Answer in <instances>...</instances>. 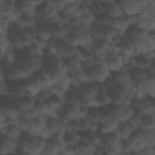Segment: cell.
Returning a JSON list of instances; mask_svg holds the SVG:
<instances>
[{
    "label": "cell",
    "instance_id": "1",
    "mask_svg": "<svg viewBox=\"0 0 155 155\" xmlns=\"http://www.w3.org/2000/svg\"><path fill=\"white\" fill-rule=\"evenodd\" d=\"M35 31L33 28H22L16 22H11L7 27L5 38L10 48L18 51L29 47L34 41Z\"/></svg>",
    "mask_w": 155,
    "mask_h": 155
},
{
    "label": "cell",
    "instance_id": "2",
    "mask_svg": "<svg viewBox=\"0 0 155 155\" xmlns=\"http://www.w3.org/2000/svg\"><path fill=\"white\" fill-rule=\"evenodd\" d=\"M81 73L85 79V82L91 84H104L111 74L103 61L94 58L82 62Z\"/></svg>",
    "mask_w": 155,
    "mask_h": 155
},
{
    "label": "cell",
    "instance_id": "3",
    "mask_svg": "<svg viewBox=\"0 0 155 155\" xmlns=\"http://www.w3.org/2000/svg\"><path fill=\"white\" fill-rule=\"evenodd\" d=\"M44 144L45 139L41 136L22 132V134L17 139V151L27 155H40Z\"/></svg>",
    "mask_w": 155,
    "mask_h": 155
},
{
    "label": "cell",
    "instance_id": "4",
    "mask_svg": "<svg viewBox=\"0 0 155 155\" xmlns=\"http://www.w3.org/2000/svg\"><path fill=\"white\" fill-rule=\"evenodd\" d=\"M133 25L148 33L155 30V1L144 0V8L133 18Z\"/></svg>",
    "mask_w": 155,
    "mask_h": 155
},
{
    "label": "cell",
    "instance_id": "5",
    "mask_svg": "<svg viewBox=\"0 0 155 155\" xmlns=\"http://www.w3.org/2000/svg\"><path fill=\"white\" fill-rule=\"evenodd\" d=\"M65 40L75 47L90 46V44L92 41V38L90 35V27L78 23L76 25L71 27L70 31L65 36Z\"/></svg>",
    "mask_w": 155,
    "mask_h": 155
},
{
    "label": "cell",
    "instance_id": "6",
    "mask_svg": "<svg viewBox=\"0 0 155 155\" xmlns=\"http://www.w3.org/2000/svg\"><path fill=\"white\" fill-rule=\"evenodd\" d=\"M103 85L107 88V92H108V96L110 99V105H121V104L128 103V96H127L126 87L114 84V82H110L108 80Z\"/></svg>",
    "mask_w": 155,
    "mask_h": 155
},
{
    "label": "cell",
    "instance_id": "7",
    "mask_svg": "<svg viewBox=\"0 0 155 155\" xmlns=\"http://www.w3.org/2000/svg\"><path fill=\"white\" fill-rule=\"evenodd\" d=\"M125 36L127 40L131 42V45L134 48L136 54L137 53H144V47H145V40L148 36V31L139 29L134 25H131L130 29L126 31Z\"/></svg>",
    "mask_w": 155,
    "mask_h": 155
},
{
    "label": "cell",
    "instance_id": "8",
    "mask_svg": "<svg viewBox=\"0 0 155 155\" xmlns=\"http://www.w3.org/2000/svg\"><path fill=\"white\" fill-rule=\"evenodd\" d=\"M101 147L104 155H114L122 151V139L115 133L101 134Z\"/></svg>",
    "mask_w": 155,
    "mask_h": 155
},
{
    "label": "cell",
    "instance_id": "9",
    "mask_svg": "<svg viewBox=\"0 0 155 155\" xmlns=\"http://www.w3.org/2000/svg\"><path fill=\"white\" fill-rule=\"evenodd\" d=\"M145 140H144V134L142 130L133 131L131 136L122 140V153L127 154L131 151H140L145 149Z\"/></svg>",
    "mask_w": 155,
    "mask_h": 155
},
{
    "label": "cell",
    "instance_id": "10",
    "mask_svg": "<svg viewBox=\"0 0 155 155\" xmlns=\"http://www.w3.org/2000/svg\"><path fill=\"white\" fill-rule=\"evenodd\" d=\"M133 110L142 116H155V102L154 98L150 97H143L139 99L130 101L128 102Z\"/></svg>",
    "mask_w": 155,
    "mask_h": 155
},
{
    "label": "cell",
    "instance_id": "11",
    "mask_svg": "<svg viewBox=\"0 0 155 155\" xmlns=\"http://www.w3.org/2000/svg\"><path fill=\"white\" fill-rule=\"evenodd\" d=\"M41 69L47 71L53 79L63 73V65H62V59L57 57L56 54L52 56H42V62H41Z\"/></svg>",
    "mask_w": 155,
    "mask_h": 155
},
{
    "label": "cell",
    "instance_id": "12",
    "mask_svg": "<svg viewBox=\"0 0 155 155\" xmlns=\"http://www.w3.org/2000/svg\"><path fill=\"white\" fill-rule=\"evenodd\" d=\"M88 48H90L91 56L94 59L103 61L105 56L114 48V46L110 44V41H107V40H92Z\"/></svg>",
    "mask_w": 155,
    "mask_h": 155
},
{
    "label": "cell",
    "instance_id": "13",
    "mask_svg": "<svg viewBox=\"0 0 155 155\" xmlns=\"http://www.w3.org/2000/svg\"><path fill=\"white\" fill-rule=\"evenodd\" d=\"M58 15L57 8L53 5V1H39L35 7V17L45 21H54Z\"/></svg>",
    "mask_w": 155,
    "mask_h": 155
},
{
    "label": "cell",
    "instance_id": "14",
    "mask_svg": "<svg viewBox=\"0 0 155 155\" xmlns=\"http://www.w3.org/2000/svg\"><path fill=\"white\" fill-rule=\"evenodd\" d=\"M103 62H104V64L107 65V68L109 69L110 73H115V71L122 69L126 65L125 58L120 54V52L115 47L105 56V58L103 59Z\"/></svg>",
    "mask_w": 155,
    "mask_h": 155
},
{
    "label": "cell",
    "instance_id": "15",
    "mask_svg": "<svg viewBox=\"0 0 155 155\" xmlns=\"http://www.w3.org/2000/svg\"><path fill=\"white\" fill-rule=\"evenodd\" d=\"M125 67H130V68H138L142 70H149L150 68L155 67L154 64V53L151 54H145V53H137L134 54L127 65Z\"/></svg>",
    "mask_w": 155,
    "mask_h": 155
},
{
    "label": "cell",
    "instance_id": "16",
    "mask_svg": "<svg viewBox=\"0 0 155 155\" xmlns=\"http://www.w3.org/2000/svg\"><path fill=\"white\" fill-rule=\"evenodd\" d=\"M119 5L122 15L134 18L144 8V0H122L119 1Z\"/></svg>",
    "mask_w": 155,
    "mask_h": 155
},
{
    "label": "cell",
    "instance_id": "17",
    "mask_svg": "<svg viewBox=\"0 0 155 155\" xmlns=\"http://www.w3.org/2000/svg\"><path fill=\"white\" fill-rule=\"evenodd\" d=\"M115 30L111 28V25H101L98 23H93L90 27V35L92 40H107L110 41L111 38L115 35Z\"/></svg>",
    "mask_w": 155,
    "mask_h": 155
},
{
    "label": "cell",
    "instance_id": "18",
    "mask_svg": "<svg viewBox=\"0 0 155 155\" xmlns=\"http://www.w3.org/2000/svg\"><path fill=\"white\" fill-rule=\"evenodd\" d=\"M56 116L61 120V122L64 126L68 121L80 117V115H79V105H75V104L64 102L63 105L61 107V109L57 111V115Z\"/></svg>",
    "mask_w": 155,
    "mask_h": 155
},
{
    "label": "cell",
    "instance_id": "19",
    "mask_svg": "<svg viewBox=\"0 0 155 155\" xmlns=\"http://www.w3.org/2000/svg\"><path fill=\"white\" fill-rule=\"evenodd\" d=\"M54 40V39H53ZM78 53V47L69 44L65 39L54 40V54L59 57L62 61L65 58H69Z\"/></svg>",
    "mask_w": 155,
    "mask_h": 155
},
{
    "label": "cell",
    "instance_id": "20",
    "mask_svg": "<svg viewBox=\"0 0 155 155\" xmlns=\"http://www.w3.org/2000/svg\"><path fill=\"white\" fill-rule=\"evenodd\" d=\"M0 132L4 133L5 136L10 137V138L18 139L23 131H22V128L19 127V125H18L16 117L7 116V119H6V124H5V126L2 127V130H1Z\"/></svg>",
    "mask_w": 155,
    "mask_h": 155
},
{
    "label": "cell",
    "instance_id": "21",
    "mask_svg": "<svg viewBox=\"0 0 155 155\" xmlns=\"http://www.w3.org/2000/svg\"><path fill=\"white\" fill-rule=\"evenodd\" d=\"M131 25H133V18L127 17L125 15H121L114 18L111 22V28L115 30L116 34H120V35H125Z\"/></svg>",
    "mask_w": 155,
    "mask_h": 155
},
{
    "label": "cell",
    "instance_id": "22",
    "mask_svg": "<svg viewBox=\"0 0 155 155\" xmlns=\"http://www.w3.org/2000/svg\"><path fill=\"white\" fill-rule=\"evenodd\" d=\"M108 81L110 82H114V84H117V85H121L124 87H126L127 90L131 87V80H130V73H128V69L126 67H124L122 69L115 71V73H111Z\"/></svg>",
    "mask_w": 155,
    "mask_h": 155
},
{
    "label": "cell",
    "instance_id": "23",
    "mask_svg": "<svg viewBox=\"0 0 155 155\" xmlns=\"http://www.w3.org/2000/svg\"><path fill=\"white\" fill-rule=\"evenodd\" d=\"M62 127H64V126H63V124L61 122V120L56 115H47L45 117V128L42 131L41 137L44 139H47L51 133H53L54 131H57V130H59Z\"/></svg>",
    "mask_w": 155,
    "mask_h": 155
},
{
    "label": "cell",
    "instance_id": "24",
    "mask_svg": "<svg viewBox=\"0 0 155 155\" xmlns=\"http://www.w3.org/2000/svg\"><path fill=\"white\" fill-rule=\"evenodd\" d=\"M6 90L7 94L12 97H22L28 92L24 80H16V81H6Z\"/></svg>",
    "mask_w": 155,
    "mask_h": 155
},
{
    "label": "cell",
    "instance_id": "25",
    "mask_svg": "<svg viewBox=\"0 0 155 155\" xmlns=\"http://www.w3.org/2000/svg\"><path fill=\"white\" fill-rule=\"evenodd\" d=\"M119 121L116 119H114L110 115H104L102 121L98 124L97 126V132L99 134H107V133H114L116 130Z\"/></svg>",
    "mask_w": 155,
    "mask_h": 155
},
{
    "label": "cell",
    "instance_id": "26",
    "mask_svg": "<svg viewBox=\"0 0 155 155\" xmlns=\"http://www.w3.org/2000/svg\"><path fill=\"white\" fill-rule=\"evenodd\" d=\"M1 64H2V71H4V79H5V81L23 80L22 73L15 65V63H5V62H2Z\"/></svg>",
    "mask_w": 155,
    "mask_h": 155
},
{
    "label": "cell",
    "instance_id": "27",
    "mask_svg": "<svg viewBox=\"0 0 155 155\" xmlns=\"http://www.w3.org/2000/svg\"><path fill=\"white\" fill-rule=\"evenodd\" d=\"M17 150V139L10 138L0 132V155H10Z\"/></svg>",
    "mask_w": 155,
    "mask_h": 155
},
{
    "label": "cell",
    "instance_id": "28",
    "mask_svg": "<svg viewBox=\"0 0 155 155\" xmlns=\"http://www.w3.org/2000/svg\"><path fill=\"white\" fill-rule=\"evenodd\" d=\"M62 65H63V70L65 73H71V71H79L81 70L82 67V59L81 57L76 53L69 58H65L62 61Z\"/></svg>",
    "mask_w": 155,
    "mask_h": 155
},
{
    "label": "cell",
    "instance_id": "29",
    "mask_svg": "<svg viewBox=\"0 0 155 155\" xmlns=\"http://www.w3.org/2000/svg\"><path fill=\"white\" fill-rule=\"evenodd\" d=\"M110 105V99H109V96H108V92H107V88L105 86L102 84L94 96V102H93V107L96 108H99V109H104Z\"/></svg>",
    "mask_w": 155,
    "mask_h": 155
},
{
    "label": "cell",
    "instance_id": "30",
    "mask_svg": "<svg viewBox=\"0 0 155 155\" xmlns=\"http://www.w3.org/2000/svg\"><path fill=\"white\" fill-rule=\"evenodd\" d=\"M126 68L128 69L130 80H131V84L132 85L140 86L150 76L148 74V70H142V69H138V68H130V67H126Z\"/></svg>",
    "mask_w": 155,
    "mask_h": 155
},
{
    "label": "cell",
    "instance_id": "31",
    "mask_svg": "<svg viewBox=\"0 0 155 155\" xmlns=\"http://www.w3.org/2000/svg\"><path fill=\"white\" fill-rule=\"evenodd\" d=\"M64 148L65 147L63 145L62 142H56L52 139H45V144H44V148H42L40 155H58V153Z\"/></svg>",
    "mask_w": 155,
    "mask_h": 155
},
{
    "label": "cell",
    "instance_id": "32",
    "mask_svg": "<svg viewBox=\"0 0 155 155\" xmlns=\"http://www.w3.org/2000/svg\"><path fill=\"white\" fill-rule=\"evenodd\" d=\"M80 139H81V137H80V133L79 132L65 130L64 131V134H63V138H62V143H63V145L65 148L73 149L80 142Z\"/></svg>",
    "mask_w": 155,
    "mask_h": 155
},
{
    "label": "cell",
    "instance_id": "33",
    "mask_svg": "<svg viewBox=\"0 0 155 155\" xmlns=\"http://www.w3.org/2000/svg\"><path fill=\"white\" fill-rule=\"evenodd\" d=\"M63 103H64L63 97L51 94L48 97V99L46 101V104H47V108H48V115H57V111L61 109Z\"/></svg>",
    "mask_w": 155,
    "mask_h": 155
},
{
    "label": "cell",
    "instance_id": "34",
    "mask_svg": "<svg viewBox=\"0 0 155 155\" xmlns=\"http://www.w3.org/2000/svg\"><path fill=\"white\" fill-rule=\"evenodd\" d=\"M39 1H33V0H21L16 1V7H17V15L19 12L24 13H30L35 16V7Z\"/></svg>",
    "mask_w": 155,
    "mask_h": 155
},
{
    "label": "cell",
    "instance_id": "35",
    "mask_svg": "<svg viewBox=\"0 0 155 155\" xmlns=\"http://www.w3.org/2000/svg\"><path fill=\"white\" fill-rule=\"evenodd\" d=\"M19 27L22 28H33L34 27V23H35V16L34 15H30V13H24V12H19L15 21Z\"/></svg>",
    "mask_w": 155,
    "mask_h": 155
},
{
    "label": "cell",
    "instance_id": "36",
    "mask_svg": "<svg viewBox=\"0 0 155 155\" xmlns=\"http://www.w3.org/2000/svg\"><path fill=\"white\" fill-rule=\"evenodd\" d=\"M104 116V113H103V109H99V108H96V107H91L87 109V113L85 115V117L93 125V126H98V124L102 121Z\"/></svg>",
    "mask_w": 155,
    "mask_h": 155
},
{
    "label": "cell",
    "instance_id": "37",
    "mask_svg": "<svg viewBox=\"0 0 155 155\" xmlns=\"http://www.w3.org/2000/svg\"><path fill=\"white\" fill-rule=\"evenodd\" d=\"M103 7H104V12L110 16L113 19L121 16V10H120V5H119V1H103Z\"/></svg>",
    "mask_w": 155,
    "mask_h": 155
},
{
    "label": "cell",
    "instance_id": "38",
    "mask_svg": "<svg viewBox=\"0 0 155 155\" xmlns=\"http://www.w3.org/2000/svg\"><path fill=\"white\" fill-rule=\"evenodd\" d=\"M96 148L97 147H92L88 143L80 139V142L73 148V150H74L75 155H92L96 153Z\"/></svg>",
    "mask_w": 155,
    "mask_h": 155
},
{
    "label": "cell",
    "instance_id": "39",
    "mask_svg": "<svg viewBox=\"0 0 155 155\" xmlns=\"http://www.w3.org/2000/svg\"><path fill=\"white\" fill-rule=\"evenodd\" d=\"M139 87L142 88L144 97L154 98L155 97V76H149L144 81V84H142Z\"/></svg>",
    "mask_w": 155,
    "mask_h": 155
},
{
    "label": "cell",
    "instance_id": "40",
    "mask_svg": "<svg viewBox=\"0 0 155 155\" xmlns=\"http://www.w3.org/2000/svg\"><path fill=\"white\" fill-rule=\"evenodd\" d=\"M80 137H81V140L88 143L92 147L101 145V134L97 131H90V132L80 133Z\"/></svg>",
    "mask_w": 155,
    "mask_h": 155
},
{
    "label": "cell",
    "instance_id": "41",
    "mask_svg": "<svg viewBox=\"0 0 155 155\" xmlns=\"http://www.w3.org/2000/svg\"><path fill=\"white\" fill-rule=\"evenodd\" d=\"M78 11H79V1H65V5L63 6L59 13L69 18L78 16Z\"/></svg>",
    "mask_w": 155,
    "mask_h": 155
},
{
    "label": "cell",
    "instance_id": "42",
    "mask_svg": "<svg viewBox=\"0 0 155 155\" xmlns=\"http://www.w3.org/2000/svg\"><path fill=\"white\" fill-rule=\"evenodd\" d=\"M133 131L131 130V127L128 126V124H127V121H120L119 124H117V126H116V130H115V134L120 138V139H122V140H125V139H127L130 136H131V133H132Z\"/></svg>",
    "mask_w": 155,
    "mask_h": 155
},
{
    "label": "cell",
    "instance_id": "43",
    "mask_svg": "<svg viewBox=\"0 0 155 155\" xmlns=\"http://www.w3.org/2000/svg\"><path fill=\"white\" fill-rule=\"evenodd\" d=\"M78 22H79V24L91 27L96 22V16L90 10H87V11H85V12H82L78 16Z\"/></svg>",
    "mask_w": 155,
    "mask_h": 155
},
{
    "label": "cell",
    "instance_id": "44",
    "mask_svg": "<svg viewBox=\"0 0 155 155\" xmlns=\"http://www.w3.org/2000/svg\"><path fill=\"white\" fill-rule=\"evenodd\" d=\"M33 115L34 116H47L48 115V108L46 102L42 101H35L33 107Z\"/></svg>",
    "mask_w": 155,
    "mask_h": 155
},
{
    "label": "cell",
    "instance_id": "45",
    "mask_svg": "<svg viewBox=\"0 0 155 155\" xmlns=\"http://www.w3.org/2000/svg\"><path fill=\"white\" fill-rule=\"evenodd\" d=\"M139 130H142V131H153V130H155V116H142Z\"/></svg>",
    "mask_w": 155,
    "mask_h": 155
},
{
    "label": "cell",
    "instance_id": "46",
    "mask_svg": "<svg viewBox=\"0 0 155 155\" xmlns=\"http://www.w3.org/2000/svg\"><path fill=\"white\" fill-rule=\"evenodd\" d=\"M155 51V33L150 31L148 33L147 40H145V47H144V53L145 54H151Z\"/></svg>",
    "mask_w": 155,
    "mask_h": 155
},
{
    "label": "cell",
    "instance_id": "47",
    "mask_svg": "<svg viewBox=\"0 0 155 155\" xmlns=\"http://www.w3.org/2000/svg\"><path fill=\"white\" fill-rule=\"evenodd\" d=\"M79 133H85V132H90V131H97V127L93 126L85 116L84 117H79Z\"/></svg>",
    "mask_w": 155,
    "mask_h": 155
},
{
    "label": "cell",
    "instance_id": "48",
    "mask_svg": "<svg viewBox=\"0 0 155 155\" xmlns=\"http://www.w3.org/2000/svg\"><path fill=\"white\" fill-rule=\"evenodd\" d=\"M127 96H128V102L144 97L142 88L139 86H137V85H131V87L127 90Z\"/></svg>",
    "mask_w": 155,
    "mask_h": 155
},
{
    "label": "cell",
    "instance_id": "49",
    "mask_svg": "<svg viewBox=\"0 0 155 155\" xmlns=\"http://www.w3.org/2000/svg\"><path fill=\"white\" fill-rule=\"evenodd\" d=\"M140 120H142V115L134 111V114L127 120V124L132 131H137L140 128Z\"/></svg>",
    "mask_w": 155,
    "mask_h": 155
},
{
    "label": "cell",
    "instance_id": "50",
    "mask_svg": "<svg viewBox=\"0 0 155 155\" xmlns=\"http://www.w3.org/2000/svg\"><path fill=\"white\" fill-rule=\"evenodd\" d=\"M90 11L97 17L102 13H104L103 1H90Z\"/></svg>",
    "mask_w": 155,
    "mask_h": 155
},
{
    "label": "cell",
    "instance_id": "51",
    "mask_svg": "<svg viewBox=\"0 0 155 155\" xmlns=\"http://www.w3.org/2000/svg\"><path fill=\"white\" fill-rule=\"evenodd\" d=\"M145 147L147 148H154L155 147V130L153 131H143Z\"/></svg>",
    "mask_w": 155,
    "mask_h": 155
},
{
    "label": "cell",
    "instance_id": "52",
    "mask_svg": "<svg viewBox=\"0 0 155 155\" xmlns=\"http://www.w3.org/2000/svg\"><path fill=\"white\" fill-rule=\"evenodd\" d=\"M111 22H113V18L110 16H108L105 12L96 17V23H98L101 25H111Z\"/></svg>",
    "mask_w": 155,
    "mask_h": 155
},
{
    "label": "cell",
    "instance_id": "53",
    "mask_svg": "<svg viewBox=\"0 0 155 155\" xmlns=\"http://www.w3.org/2000/svg\"><path fill=\"white\" fill-rule=\"evenodd\" d=\"M51 94H52V93H51L50 88L47 87V88H42V90H40V91L34 96V98H35V101H42V102H46Z\"/></svg>",
    "mask_w": 155,
    "mask_h": 155
},
{
    "label": "cell",
    "instance_id": "54",
    "mask_svg": "<svg viewBox=\"0 0 155 155\" xmlns=\"http://www.w3.org/2000/svg\"><path fill=\"white\" fill-rule=\"evenodd\" d=\"M6 94H7L6 81L5 80H0V96H6Z\"/></svg>",
    "mask_w": 155,
    "mask_h": 155
},
{
    "label": "cell",
    "instance_id": "55",
    "mask_svg": "<svg viewBox=\"0 0 155 155\" xmlns=\"http://www.w3.org/2000/svg\"><path fill=\"white\" fill-rule=\"evenodd\" d=\"M6 119H7V115H6L2 110H0V131H1L2 127L5 126V124H6Z\"/></svg>",
    "mask_w": 155,
    "mask_h": 155
},
{
    "label": "cell",
    "instance_id": "56",
    "mask_svg": "<svg viewBox=\"0 0 155 155\" xmlns=\"http://www.w3.org/2000/svg\"><path fill=\"white\" fill-rule=\"evenodd\" d=\"M58 155H75V153H74V150L70 149V148H64V149H62V150L58 153Z\"/></svg>",
    "mask_w": 155,
    "mask_h": 155
},
{
    "label": "cell",
    "instance_id": "57",
    "mask_svg": "<svg viewBox=\"0 0 155 155\" xmlns=\"http://www.w3.org/2000/svg\"><path fill=\"white\" fill-rule=\"evenodd\" d=\"M92 155H104V154H103V150H102V147L98 145V147L96 148V153L92 154Z\"/></svg>",
    "mask_w": 155,
    "mask_h": 155
},
{
    "label": "cell",
    "instance_id": "58",
    "mask_svg": "<svg viewBox=\"0 0 155 155\" xmlns=\"http://www.w3.org/2000/svg\"><path fill=\"white\" fill-rule=\"evenodd\" d=\"M4 54H5V50L0 46V63L2 62V58H4Z\"/></svg>",
    "mask_w": 155,
    "mask_h": 155
},
{
    "label": "cell",
    "instance_id": "59",
    "mask_svg": "<svg viewBox=\"0 0 155 155\" xmlns=\"http://www.w3.org/2000/svg\"><path fill=\"white\" fill-rule=\"evenodd\" d=\"M114 155H126L125 153H122V151H120V153H117V154H114Z\"/></svg>",
    "mask_w": 155,
    "mask_h": 155
},
{
    "label": "cell",
    "instance_id": "60",
    "mask_svg": "<svg viewBox=\"0 0 155 155\" xmlns=\"http://www.w3.org/2000/svg\"><path fill=\"white\" fill-rule=\"evenodd\" d=\"M10 155H19L17 151H15V153H12V154H10Z\"/></svg>",
    "mask_w": 155,
    "mask_h": 155
}]
</instances>
